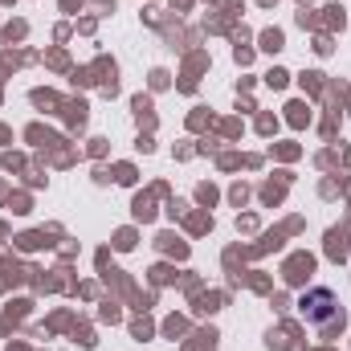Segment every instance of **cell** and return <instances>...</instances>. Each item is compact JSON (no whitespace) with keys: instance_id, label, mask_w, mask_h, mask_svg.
I'll list each match as a JSON object with an SVG mask.
<instances>
[{"instance_id":"1","label":"cell","mask_w":351,"mask_h":351,"mask_svg":"<svg viewBox=\"0 0 351 351\" xmlns=\"http://www.w3.org/2000/svg\"><path fill=\"white\" fill-rule=\"evenodd\" d=\"M302 315L315 319V323H331V319H339V306L327 290H315L311 298H302Z\"/></svg>"}]
</instances>
